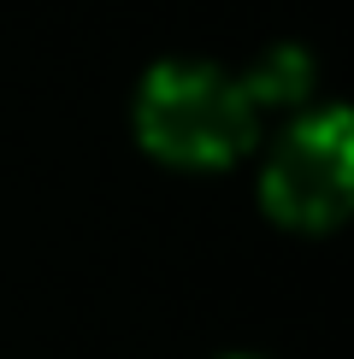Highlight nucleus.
Masks as SVG:
<instances>
[{
    "label": "nucleus",
    "mask_w": 354,
    "mask_h": 359,
    "mask_svg": "<svg viewBox=\"0 0 354 359\" xmlns=\"http://www.w3.org/2000/svg\"><path fill=\"white\" fill-rule=\"evenodd\" d=\"M236 83H242V95L254 100L260 118L266 112H301L319 95V59L301 41H272V48H260L248 59V71H236Z\"/></svg>",
    "instance_id": "obj_3"
},
{
    "label": "nucleus",
    "mask_w": 354,
    "mask_h": 359,
    "mask_svg": "<svg viewBox=\"0 0 354 359\" xmlns=\"http://www.w3.org/2000/svg\"><path fill=\"white\" fill-rule=\"evenodd\" d=\"M260 206L277 230L324 236L354 206V118L336 100L289 112L260 165Z\"/></svg>",
    "instance_id": "obj_2"
},
{
    "label": "nucleus",
    "mask_w": 354,
    "mask_h": 359,
    "mask_svg": "<svg viewBox=\"0 0 354 359\" xmlns=\"http://www.w3.org/2000/svg\"><path fill=\"white\" fill-rule=\"evenodd\" d=\"M225 359H260V353H225Z\"/></svg>",
    "instance_id": "obj_4"
},
{
    "label": "nucleus",
    "mask_w": 354,
    "mask_h": 359,
    "mask_svg": "<svg viewBox=\"0 0 354 359\" xmlns=\"http://www.w3.org/2000/svg\"><path fill=\"white\" fill-rule=\"evenodd\" d=\"M142 154L166 171H230L260 147V112L236 71L213 59H159L130 100Z\"/></svg>",
    "instance_id": "obj_1"
}]
</instances>
